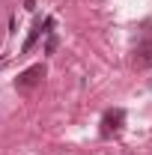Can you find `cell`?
Returning <instances> with one entry per match:
<instances>
[{
  "label": "cell",
  "instance_id": "6da1fadb",
  "mask_svg": "<svg viewBox=\"0 0 152 155\" xmlns=\"http://www.w3.org/2000/svg\"><path fill=\"white\" fill-rule=\"evenodd\" d=\"M122 122H125V110H122V107H114V110H107V114L101 116V137L116 134V131L122 128Z\"/></svg>",
  "mask_w": 152,
  "mask_h": 155
},
{
  "label": "cell",
  "instance_id": "7a4b0ae2",
  "mask_svg": "<svg viewBox=\"0 0 152 155\" xmlns=\"http://www.w3.org/2000/svg\"><path fill=\"white\" fill-rule=\"evenodd\" d=\"M42 78H45V66H42V63H36V66L24 69V72L15 78V87H18V90H30V87L42 84Z\"/></svg>",
  "mask_w": 152,
  "mask_h": 155
},
{
  "label": "cell",
  "instance_id": "3957f363",
  "mask_svg": "<svg viewBox=\"0 0 152 155\" xmlns=\"http://www.w3.org/2000/svg\"><path fill=\"white\" fill-rule=\"evenodd\" d=\"M134 63L140 69H152V39H143L134 51Z\"/></svg>",
  "mask_w": 152,
  "mask_h": 155
},
{
  "label": "cell",
  "instance_id": "277c9868",
  "mask_svg": "<svg viewBox=\"0 0 152 155\" xmlns=\"http://www.w3.org/2000/svg\"><path fill=\"white\" fill-rule=\"evenodd\" d=\"M42 33H45V30H42V21H36V24L30 27V36H27V42H24V54H27V51H30V48L36 45V39L42 36Z\"/></svg>",
  "mask_w": 152,
  "mask_h": 155
},
{
  "label": "cell",
  "instance_id": "5b68a950",
  "mask_svg": "<svg viewBox=\"0 0 152 155\" xmlns=\"http://www.w3.org/2000/svg\"><path fill=\"white\" fill-rule=\"evenodd\" d=\"M45 51H48V54H54V51H57V36H54V33H51L48 42H45Z\"/></svg>",
  "mask_w": 152,
  "mask_h": 155
},
{
  "label": "cell",
  "instance_id": "8992f818",
  "mask_svg": "<svg viewBox=\"0 0 152 155\" xmlns=\"http://www.w3.org/2000/svg\"><path fill=\"white\" fill-rule=\"evenodd\" d=\"M3 66H6V60H0V69H3Z\"/></svg>",
  "mask_w": 152,
  "mask_h": 155
}]
</instances>
